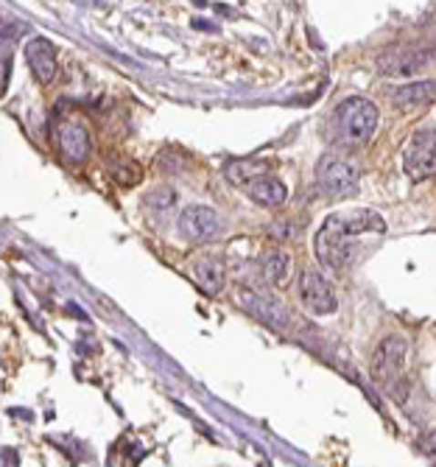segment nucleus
Returning a JSON list of instances; mask_svg holds the SVG:
<instances>
[{
	"label": "nucleus",
	"instance_id": "nucleus-2",
	"mask_svg": "<svg viewBox=\"0 0 436 467\" xmlns=\"http://www.w3.org/2000/svg\"><path fill=\"white\" fill-rule=\"evenodd\" d=\"M378 120H380V112L378 107L369 101V99H361V96H353V99H344L336 112H333V138L341 143V146H367L378 130Z\"/></svg>",
	"mask_w": 436,
	"mask_h": 467
},
{
	"label": "nucleus",
	"instance_id": "nucleus-10",
	"mask_svg": "<svg viewBox=\"0 0 436 467\" xmlns=\"http://www.w3.org/2000/svg\"><path fill=\"white\" fill-rule=\"evenodd\" d=\"M26 62H28L34 78L42 84V88H48V84H54L59 65H57V51H54V46H51V39H46V36H34V39H28V42H26Z\"/></svg>",
	"mask_w": 436,
	"mask_h": 467
},
{
	"label": "nucleus",
	"instance_id": "nucleus-7",
	"mask_svg": "<svg viewBox=\"0 0 436 467\" xmlns=\"http://www.w3.org/2000/svg\"><path fill=\"white\" fill-rule=\"evenodd\" d=\"M436 59V48L428 46H395L378 59V70L386 76H411Z\"/></svg>",
	"mask_w": 436,
	"mask_h": 467
},
{
	"label": "nucleus",
	"instance_id": "nucleus-8",
	"mask_svg": "<svg viewBox=\"0 0 436 467\" xmlns=\"http://www.w3.org/2000/svg\"><path fill=\"white\" fill-rule=\"evenodd\" d=\"M238 303L246 314H252L257 322H264L266 327L275 330H285L291 322L288 308L277 300L275 294H264V291H241L238 294Z\"/></svg>",
	"mask_w": 436,
	"mask_h": 467
},
{
	"label": "nucleus",
	"instance_id": "nucleus-6",
	"mask_svg": "<svg viewBox=\"0 0 436 467\" xmlns=\"http://www.w3.org/2000/svg\"><path fill=\"white\" fill-rule=\"evenodd\" d=\"M299 296H302V306L317 317H327L338 308L336 291L319 269L299 272Z\"/></svg>",
	"mask_w": 436,
	"mask_h": 467
},
{
	"label": "nucleus",
	"instance_id": "nucleus-5",
	"mask_svg": "<svg viewBox=\"0 0 436 467\" xmlns=\"http://www.w3.org/2000/svg\"><path fill=\"white\" fill-rule=\"evenodd\" d=\"M403 168L414 182H425L436 174V130L425 126L414 132L403 151Z\"/></svg>",
	"mask_w": 436,
	"mask_h": 467
},
{
	"label": "nucleus",
	"instance_id": "nucleus-4",
	"mask_svg": "<svg viewBox=\"0 0 436 467\" xmlns=\"http://www.w3.org/2000/svg\"><path fill=\"white\" fill-rule=\"evenodd\" d=\"M317 182H319V191L325 196H330V199H347V196H356L358 193L361 171H358L356 162L344 160V157H336V154H327L317 165Z\"/></svg>",
	"mask_w": 436,
	"mask_h": 467
},
{
	"label": "nucleus",
	"instance_id": "nucleus-9",
	"mask_svg": "<svg viewBox=\"0 0 436 467\" xmlns=\"http://www.w3.org/2000/svg\"><path fill=\"white\" fill-rule=\"evenodd\" d=\"M218 230H222V219H218V213H215L213 207H207V204H191V207L182 210V216H180V233L191 244H204V241L215 238Z\"/></svg>",
	"mask_w": 436,
	"mask_h": 467
},
{
	"label": "nucleus",
	"instance_id": "nucleus-15",
	"mask_svg": "<svg viewBox=\"0 0 436 467\" xmlns=\"http://www.w3.org/2000/svg\"><path fill=\"white\" fill-rule=\"evenodd\" d=\"M260 269L269 285H283L291 277V258L283 249H269L264 258H260Z\"/></svg>",
	"mask_w": 436,
	"mask_h": 467
},
{
	"label": "nucleus",
	"instance_id": "nucleus-1",
	"mask_svg": "<svg viewBox=\"0 0 436 467\" xmlns=\"http://www.w3.org/2000/svg\"><path fill=\"white\" fill-rule=\"evenodd\" d=\"M367 233H386V222L375 213V210H341L325 219L314 238V252L325 269L344 272L353 264L356 241Z\"/></svg>",
	"mask_w": 436,
	"mask_h": 467
},
{
	"label": "nucleus",
	"instance_id": "nucleus-3",
	"mask_svg": "<svg viewBox=\"0 0 436 467\" xmlns=\"http://www.w3.org/2000/svg\"><path fill=\"white\" fill-rule=\"evenodd\" d=\"M406 364H409V345L403 336H386L372 356V380L383 387L391 398H406Z\"/></svg>",
	"mask_w": 436,
	"mask_h": 467
},
{
	"label": "nucleus",
	"instance_id": "nucleus-13",
	"mask_svg": "<svg viewBox=\"0 0 436 467\" xmlns=\"http://www.w3.org/2000/svg\"><path fill=\"white\" fill-rule=\"evenodd\" d=\"M191 275L193 280L207 291V294H222L224 283H227V269L218 258H199L191 264Z\"/></svg>",
	"mask_w": 436,
	"mask_h": 467
},
{
	"label": "nucleus",
	"instance_id": "nucleus-11",
	"mask_svg": "<svg viewBox=\"0 0 436 467\" xmlns=\"http://www.w3.org/2000/svg\"><path fill=\"white\" fill-rule=\"evenodd\" d=\"M241 188L246 191V196H252L257 204H264V207H283L285 199H288L285 185H283L275 174H269V171L252 177V180H249L246 185H241Z\"/></svg>",
	"mask_w": 436,
	"mask_h": 467
},
{
	"label": "nucleus",
	"instance_id": "nucleus-12",
	"mask_svg": "<svg viewBox=\"0 0 436 467\" xmlns=\"http://www.w3.org/2000/svg\"><path fill=\"white\" fill-rule=\"evenodd\" d=\"M436 101V81L425 78V81H411V84H403V88H395L391 90V104L403 112H411V109H422L428 104Z\"/></svg>",
	"mask_w": 436,
	"mask_h": 467
},
{
	"label": "nucleus",
	"instance_id": "nucleus-14",
	"mask_svg": "<svg viewBox=\"0 0 436 467\" xmlns=\"http://www.w3.org/2000/svg\"><path fill=\"white\" fill-rule=\"evenodd\" d=\"M59 149L70 162H84L90 154V135L78 123H65L59 130Z\"/></svg>",
	"mask_w": 436,
	"mask_h": 467
},
{
	"label": "nucleus",
	"instance_id": "nucleus-16",
	"mask_svg": "<svg viewBox=\"0 0 436 467\" xmlns=\"http://www.w3.org/2000/svg\"><path fill=\"white\" fill-rule=\"evenodd\" d=\"M420 448H422V453H425V456L436 459V429H433V431H428V434L420 440Z\"/></svg>",
	"mask_w": 436,
	"mask_h": 467
}]
</instances>
